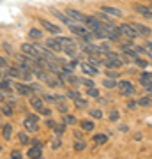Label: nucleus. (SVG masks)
Instances as JSON below:
<instances>
[{
  "label": "nucleus",
  "mask_w": 152,
  "mask_h": 159,
  "mask_svg": "<svg viewBox=\"0 0 152 159\" xmlns=\"http://www.w3.org/2000/svg\"><path fill=\"white\" fill-rule=\"evenodd\" d=\"M11 157H12V159H20V157H21V152H20V150H12V152H11Z\"/></svg>",
  "instance_id": "c9c22d12"
},
{
  "label": "nucleus",
  "mask_w": 152,
  "mask_h": 159,
  "mask_svg": "<svg viewBox=\"0 0 152 159\" xmlns=\"http://www.w3.org/2000/svg\"><path fill=\"white\" fill-rule=\"evenodd\" d=\"M28 35H30L32 39H41V37H43V32H41V30H37V29H32L30 32H28Z\"/></svg>",
  "instance_id": "aec40b11"
},
{
  "label": "nucleus",
  "mask_w": 152,
  "mask_h": 159,
  "mask_svg": "<svg viewBox=\"0 0 152 159\" xmlns=\"http://www.w3.org/2000/svg\"><path fill=\"white\" fill-rule=\"evenodd\" d=\"M115 85H117V81H115L113 78H108V80H104V87H106V89H113Z\"/></svg>",
  "instance_id": "bb28decb"
},
{
  "label": "nucleus",
  "mask_w": 152,
  "mask_h": 159,
  "mask_svg": "<svg viewBox=\"0 0 152 159\" xmlns=\"http://www.w3.org/2000/svg\"><path fill=\"white\" fill-rule=\"evenodd\" d=\"M41 25H43V29L46 30V32H50V34H55V35H58L62 30H60V27H57L55 23H51V21H48V20H43L41 18Z\"/></svg>",
  "instance_id": "20e7f679"
},
{
  "label": "nucleus",
  "mask_w": 152,
  "mask_h": 159,
  "mask_svg": "<svg viewBox=\"0 0 152 159\" xmlns=\"http://www.w3.org/2000/svg\"><path fill=\"white\" fill-rule=\"evenodd\" d=\"M21 53H23V55H27L28 58L39 57V55H37V51H35V48H34V44H28V43H23V44H21Z\"/></svg>",
  "instance_id": "39448f33"
},
{
  "label": "nucleus",
  "mask_w": 152,
  "mask_h": 159,
  "mask_svg": "<svg viewBox=\"0 0 152 159\" xmlns=\"http://www.w3.org/2000/svg\"><path fill=\"white\" fill-rule=\"evenodd\" d=\"M136 104H140V106H150V96H145V97H141V99H138Z\"/></svg>",
  "instance_id": "412c9836"
},
{
  "label": "nucleus",
  "mask_w": 152,
  "mask_h": 159,
  "mask_svg": "<svg viewBox=\"0 0 152 159\" xmlns=\"http://www.w3.org/2000/svg\"><path fill=\"white\" fill-rule=\"evenodd\" d=\"M133 27H135V30L138 32V35H150V29L149 27H143V25H140V23H131Z\"/></svg>",
  "instance_id": "9b49d317"
},
{
  "label": "nucleus",
  "mask_w": 152,
  "mask_h": 159,
  "mask_svg": "<svg viewBox=\"0 0 152 159\" xmlns=\"http://www.w3.org/2000/svg\"><path fill=\"white\" fill-rule=\"evenodd\" d=\"M90 115H92L94 119H103V111L101 110H90Z\"/></svg>",
  "instance_id": "c756f323"
},
{
  "label": "nucleus",
  "mask_w": 152,
  "mask_h": 159,
  "mask_svg": "<svg viewBox=\"0 0 152 159\" xmlns=\"http://www.w3.org/2000/svg\"><path fill=\"white\" fill-rule=\"evenodd\" d=\"M46 48L51 51H60V44L57 43V39H48L46 41Z\"/></svg>",
  "instance_id": "2eb2a0df"
},
{
  "label": "nucleus",
  "mask_w": 152,
  "mask_h": 159,
  "mask_svg": "<svg viewBox=\"0 0 152 159\" xmlns=\"http://www.w3.org/2000/svg\"><path fill=\"white\" fill-rule=\"evenodd\" d=\"M115 87L120 90V94H122V96H133V94H135V85H133L131 81H127V80L118 81Z\"/></svg>",
  "instance_id": "f257e3e1"
},
{
  "label": "nucleus",
  "mask_w": 152,
  "mask_h": 159,
  "mask_svg": "<svg viewBox=\"0 0 152 159\" xmlns=\"http://www.w3.org/2000/svg\"><path fill=\"white\" fill-rule=\"evenodd\" d=\"M73 147H74V150H76V152H81V150H85V148H87V143H85V142H76Z\"/></svg>",
  "instance_id": "b1692460"
},
{
  "label": "nucleus",
  "mask_w": 152,
  "mask_h": 159,
  "mask_svg": "<svg viewBox=\"0 0 152 159\" xmlns=\"http://www.w3.org/2000/svg\"><path fill=\"white\" fill-rule=\"evenodd\" d=\"M101 12L103 14H106V16H112V18H122L124 16V12L120 11V9H117V7H110V6H103Z\"/></svg>",
  "instance_id": "7ed1b4c3"
},
{
  "label": "nucleus",
  "mask_w": 152,
  "mask_h": 159,
  "mask_svg": "<svg viewBox=\"0 0 152 159\" xmlns=\"http://www.w3.org/2000/svg\"><path fill=\"white\" fill-rule=\"evenodd\" d=\"M80 125H81V129L85 131V133H89V131H92L96 125H94V122H90V120H81L80 122Z\"/></svg>",
  "instance_id": "dca6fc26"
},
{
  "label": "nucleus",
  "mask_w": 152,
  "mask_h": 159,
  "mask_svg": "<svg viewBox=\"0 0 152 159\" xmlns=\"http://www.w3.org/2000/svg\"><path fill=\"white\" fill-rule=\"evenodd\" d=\"M74 102H76V106H78V108H85V106H87V101H85V99H81V97H78Z\"/></svg>",
  "instance_id": "473e14b6"
},
{
  "label": "nucleus",
  "mask_w": 152,
  "mask_h": 159,
  "mask_svg": "<svg viewBox=\"0 0 152 159\" xmlns=\"http://www.w3.org/2000/svg\"><path fill=\"white\" fill-rule=\"evenodd\" d=\"M81 71H83L85 74H89V76H96L99 71H97V67L96 66H92V64H81Z\"/></svg>",
  "instance_id": "1a4fd4ad"
},
{
  "label": "nucleus",
  "mask_w": 152,
  "mask_h": 159,
  "mask_svg": "<svg viewBox=\"0 0 152 159\" xmlns=\"http://www.w3.org/2000/svg\"><path fill=\"white\" fill-rule=\"evenodd\" d=\"M67 97H69V99H74V101H76V99L80 97V92H78V90H69V92H67Z\"/></svg>",
  "instance_id": "7c9ffc66"
},
{
  "label": "nucleus",
  "mask_w": 152,
  "mask_h": 159,
  "mask_svg": "<svg viewBox=\"0 0 152 159\" xmlns=\"http://www.w3.org/2000/svg\"><path fill=\"white\" fill-rule=\"evenodd\" d=\"M32 145H41V147H43V143H41V140H32Z\"/></svg>",
  "instance_id": "a19ab883"
},
{
  "label": "nucleus",
  "mask_w": 152,
  "mask_h": 159,
  "mask_svg": "<svg viewBox=\"0 0 152 159\" xmlns=\"http://www.w3.org/2000/svg\"><path fill=\"white\" fill-rule=\"evenodd\" d=\"M0 150H2V148H0Z\"/></svg>",
  "instance_id": "c03bdc74"
},
{
  "label": "nucleus",
  "mask_w": 152,
  "mask_h": 159,
  "mask_svg": "<svg viewBox=\"0 0 152 159\" xmlns=\"http://www.w3.org/2000/svg\"><path fill=\"white\" fill-rule=\"evenodd\" d=\"M18 138H20L21 145H28V143H30V140H28V136L25 134V133H20V134H18Z\"/></svg>",
  "instance_id": "a878e982"
},
{
  "label": "nucleus",
  "mask_w": 152,
  "mask_h": 159,
  "mask_svg": "<svg viewBox=\"0 0 152 159\" xmlns=\"http://www.w3.org/2000/svg\"><path fill=\"white\" fill-rule=\"evenodd\" d=\"M44 101H48V102H55V96H46V94H44Z\"/></svg>",
  "instance_id": "4c0bfd02"
},
{
  "label": "nucleus",
  "mask_w": 152,
  "mask_h": 159,
  "mask_svg": "<svg viewBox=\"0 0 152 159\" xmlns=\"http://www.w3.org/2000/svg\"><path fill=\"white\" fill-rule=\"evenodd\" d=\"M14 89H16L18 92H20V94H21V96H28V94H30V87L28 85H23V83H16V85H14Z\"/></svg>",
  "instance_id": "4468645a"
},
{
  "label": "nucleus",
  "mask_w": 152,
  "mask_h": 159,
  "mask_svg": "<svg viewBox=\"0 0 152 159\" xmlns=\"http://www.w3.org/2000/svg\"><path fill=\"white\" fill-rule=\"evenodd\" d=\"M89 96H90V97H97V96H99V90L96 89V85H94V87H89Z\"/></svg>",
  "instance_id": "c85d7f7f"
},
{
  "label": "nucleus",
  "mask_w": 152,
  "mask_h": 159,
  "mask_svg": "<svg viewBox=\"0 0 152 159\" xmlns=\"http://www.w3.org/2000/svg\"><path fill=\"white\" fill-rule=\"evenodd\" d=\"M150 73H149V71H143V73H141V76H140V81H141V85L145 87L147 90L150 92V89H152V81H150Z\"/></svg>",
  "instance_id": "0eeeda50"
},
{
  "label": "nucleus",
  "mask_w": 152,
  "mask_h": 159,
  "mask_svg": "<svg viewBox=\"0 0 152 159\" xmlns=\"http://www.w3.org/2000/svg\"><path fill=\"white\" fill-rule=\"evenodd\" d=\"M80 83H83V85H87V87H94V81H92V80H87V78L80 80Z\"/></svg>",
  "instance_id": "f704fd0d"
},
{
  "label": "nucleus",
  "mask_w": 152,
  "mask_h": 159,
  "mask_svg": "<svg viewBox=\"0 0 152 159\" xmlns=\"http://www.w3.org/2000/svg\"><path fill=\"white\" fill-rule=\"evenodd\" d=\"M28 119H32V120H37V115H34V113H30V115H28Z\"/></svg>",
  "instance_id": "79ce46f5"
},
{
  "label": "nucleus",
  "mask_w": 152,
  "mask_h": 159,
  "mask_svg": "<svg viewBox=\"0 0 152 159\" xmlns=\"http://www.w3.org/2000/svg\"><path fill=\"white\" fill-rule=\"evenodd\" d=\"M118 117H120V113H118L117 110H112V111H110V120H112V122L118 120Z\"/></svg>",
  "instance_id": "2f4dec72"
},
{
  "label": "nucleus",
  "mask_w": 152,
  "mask_h": 159,
  "mask_svg": "<svg viewBox=\"0 0 152 159\" xmlns=\"http://www.w3.org/2000/svg\"><path fill=\"white\" fill-rule=\"evenodd\" d=\"M129 129V127H127V125H120V131H122V133H126V131Z\"/></svg>",
  "instance_id": "37998d69"
},
{
  "label": "nucleus",
  "mask_w": 152,
  "mask_h": 159,
  "mask_svg": "<svg viewBox=\"0 0 152 159\" xmlns=\"http://www.w3.org/2000/svg\"><path fill=\"white\" fill-rule=\"evenodd\" d=\"M118 30H120V34L127 35V37H131V39L138 37V32L135 30V27H133L131 23H124V25H120V27H118Z\"/></svg>",
  "instance_id": "f03ea898"
},
{
  "label": "nucleus",
  "mask_w": 152,
  "mask_h": 159,
  "mask_svg": "<svg viewBox=\"0 0 152 159\" xmlns=\"http://www.w3.org/2000/svg\"><path fill=\"white\" fill-rule=\"evenodd\" d=\"M135 106H136V101H133V99H131V101L127 102V108H129V110H133Z\"/></svg>",
  "instance_id": "ea45409f"
},
{
  "label": "nucleus",
  "mask_w": 152,
  "mask_h": 159,
  "mask_svg": "<svg viewBox=\"0 0 152 159\" xmlns=\"http://www.w3.org/2000/svg\"><path fill=\"white\" fill-rule=\"evenodd\" d=\"M66 14H67L71 20H74V21H83L85 20V14L83 12H80V11H76V9H67Z\"/></svg>",
  "instance_id": "6e6552de"
},
{
  "label": "nucleus",
  "mask_w": 152,
  "mask_h": 159,
  "mask_svg": "<svg viewBox=\"0 0 152 159\" xmlns=\"http://www.w3.org/2000/svg\"><path fill=\"white\" fill-rule=\"evenodd\" d=\"M2 134H4V138H6V140H11V136H12V125H11V124H6V125H4Z\"/></svg>",
  "instance_id": "a211bd4d"
},
{
  "label": "nucleus",
  "mask_w": 152,
  "mask_h": 159,
  "mask_svg": "<svg viewBox=\"0 0 152 159\" xmlns=\"http://www.w3.org/2000/svg\"><path fill=\"white\" fill-rule=\"evenodd\" d=\"M30 106L35 108V110H41L43 108V101H41L39 97H32V99H30Z\"/></svg>",
  "instance_id": "6ab92c4d"
},
{
  "label": "nucleus",
  "mask_w": 152,
  "mask_h": 159,
  "mask_svg": "<svg viewBox=\"0 0 152 159\" xmlns=\"http://www.w3.org/2000/svg\"><path fill=\"white\" fill-rule=\"evenodd\" d=\"M2 113H6L7 117H11L12 115V104H4V106H2Z\"/></svg>",
  "instance_id": "393cba45"
},
{
  "label": "nucleus",
  "mask_w": 152,
  "mask_h": 159,
  "mask_svg": "<svg viewBox=\"0 0 152 159\" xmlns=\"http://www.w3.org/2000/svg\"><path fill=\"white\" fill-rule=\"evenodd\" d=\"M25 125V129L30 131V133H35V131H39V125H37V120H32V119H27L23 122Z\"/></svg>",
  "instance_id": "9d476101"
},
{
  "label": "nucleus",
  "mask_w": 152,
  "mask_h": 159,
  "mask_svg": "<svg viewBox=\"0 0 152 159\" xmlns=\"http://www.w3.org/2000/svg\"><path fill=\"white\" fill-rule=\"evenodd\" d=\"M27 156H28V157H34V159L43 157V147H41V145H32V147L28 148Z\"/></svg>",
  "instance_id": "423d86ee"
},
{
  "label": "nucleus",
  "mask_w": 152,
  "mask_h": 159,
  "mask_svg": "<svg viewBox=\"0 0 152 159\" xmlns=\"http://www.w3.org/2000/svg\"><path fill=\"white\" fill-rule=\"evenodd\" d=\"M60 145H62V142H58V140H55V142H51V147H53V148H58Z\"/></svg>",
  "instance_id": "58836bf2"
},
{
  "label": "nucleus",
  "mask_w": 152,
  "mask_h": 159,
  "mask_svg": "<svg viewBox=\"0 0 152 159\" xmlns=\"http://www.w3.org/2000/svg\"><path fill=\"white\" fill-rule=\"evenodd\" d=\"M92 142L97 143V145H103V143H106V142H108V136H106V134H94Z\"/></svg>",
  "instance_id": "f3484780"
},
{
  "label": "nucleus",
  "mask_w": 152,
  "mask_h": 159,
  "mask_svg": "<svg viewBox=\"0 0 152 159\" xmlns=\"http://www.w3.org/2000/svg\"><path fill=\"white\" fill-rule=\"evenodd\" d=\"M53 131H55L57 134H62L64 131H66V124H53Z\"/></svg>",
  "instance_id": "5701e85b"
},
{
  "label": "nucleus",
  "mask_w": 152,
  "mask_h": 159,
  "mask_svg": "<svg viewBox=\"0 0 152 159\" xmlns=\"http://www.w3.org/2000/svg\"><path fill=\"white\" fill-rule=\"evenodd\" d=\"M64 122H66V124H71V125H74L76 124V122H78V120H76V117H73V115H64Z\"/></svg>",
  "instance_id": "4be33fe9"
},
{
  "label": "nucleus",
  "mask_w": 152,
  "mask_h": 159,
  "mask_svg": "<svg viewBox=\"0 0 152 159\" xmlns=\"http://www.w3.org/2000/svg\"><path fill=\"white\" fill-rule=\"evenodd\" d=\"M136 12H140L141 16H145V18H152V12H150V7L149 6H136Z\"/></svg>",
  "instance_id": "ddd939ff"
},
{
  "label": "nucleus",
  "mask_w": 152,
  "mask_h": 159,
  "mask_svg": "<svg viewBox=\"0 0 152 159\" xmlns=\"http://www.w3.org/2000/svg\"><path fill=\"white\" fill-rule=\"evenodd\" d=\"M39 111H41V113H43V115H46V117H48V115H51V110H48V108H44V106H43V108H41V110H39Z\"/></svg>",
  "instance_id": "e433bc0d"
},
{
  "label": "nucleus",
  "mask_w": 152,
  "mask_h": 159,
  "mask_svg": "<svg viewBox=\"0 0 152 159\" xmlns=\"http://www.w3.org/2000/svg\"><path fill=\"white\" fill-rule=\"evenodd\" d=\"M57 43L60 44V51H62V48H66V46H74V41L69 39V37H62V35H58L57 37Z\"/></svg>",
  "instance_id": "f8f14e48"
},
{
  "label": "nucleus",
  "mask_w": 152,
  "mask_h": 159,
  "mask_svg": "<svg viewBox=\"0 0 152 159\" xmlns=\"http://www.w3.org/2000/svg\"><path fill=\"white\" fill-rule=\"evenodd\" d=\"M106 76H108V78H113V80H117L118 76H120V73H115L113 69H108V71H106Z\"/></svg>",
  "instance_id": "cd10ccee"
},
{
  "label": "nucleus",
  "mask_w": 152,
  "mask_h": 159,
  "mask_svg": "<svg viewBox=\"0 0 152 159\" xmlns=\"http://www.w3.org/2000/svg\"><path fill=\"white\" fill-rule=\"evenodd\" d=\"M133 60H135L138 66H141V67H147V66H149V62H147V60H141V58H138V57H135Z\"/></svg>",
  "instance_id": "72a5a7b5"
}]
</instances>
